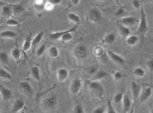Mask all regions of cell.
<instances>
[{"mask_svg":"<svg viewBox=\"0 0 153 113\" xmlns=\"http://www.w3.org/2000/svg\"><path fill=\"white\" fill-rule=\"evenodd\" d=\"M105 112V108L103 107H97L94 110V113H103Z\"/></svg>","mask_w":153,"mask_h":113,"instance_id":"obj_43","label":"cell"},{"mask_svg":"<svg viewBox=\"0 0 153 113\" xmlns=\"http://www.w3.org/2000/svg\"><path fill=\"white\" fill-rule=\"evenodd\" d=\"M124 13V11L122 8H119L115 12V15L118 17H120L123 15Z\"/></svg>","mask_w":153,"mask_h":113,"instance_id":"obj_42","label":"cell"},{"mask_svg":"<svg viewBox=\"0 0 153 113\" xmlns=\"http://www.w3.org/2000/svg\"><path fill=\"white\" fill-rule=\"evenodd\" d=\"M1 6L2 7V13L7 17H10L13 14L12 7L11 4H6L1 1Z\"/></svg>","mask_w":153,"mask_h":113,"instance_id":"obj_9","label":"cell"},{"mask_svg":"<svg viewBox=\"0 0 153 113\" xmlns=\"http://www.w3.org/2000/svg\"><path fill=\"white\" fill-rule=\"evenodd\" d=\"M152 92V89L150 87H145L142 89L139 96L140 101L142 102L147 101L151 96Z\"/></svg>","mask_w":153,"mask_h":113,"instance_id":"obj_3","label":"cell"},{"mask_svg":"<svg viewBox=\"0 0 153 113\" xmlns=\"http://www.w3.org/2000/svg\"><path fill=\"white\" fill-rule=\"evenodd\" d=\"M16 36V33L12 30H5L1 33V37L4 38H14Z\"/></svg>","mask_w":153,"mask_h":113,"instance_id":"obj_21","label":"cell"},{"mask_svg":"<svg viewBox=\"0 0 153 113\" xmlns=\"http://www.w3.org/2000/svg\"><path fill=\"white\" fill-rule=\"evenodd\" d=\"M147 66L151 71H153V58L150 60L147 63Z\"/></svg>","mask_w":153,"mask_h":113,"instance_id":"obj_46","label":"cell"},{"mask_svg":"<svg viewBox=\"0 0 153 113\" xmlns=\"http://www.w3.org/2000/svg\"><path fill=\"white\" fill-rule=\"evenodd\" d=\"M24 1L25 0H22L20 3L15 4H11L13 15L16 16L24 11L25 10L24 5Z\"/></svg>","mask_w":153,"mask_h":113,"instance_id":"obj_4","label":"cell"},{"mask_svg":"<svg viewBox=\"0 0 153 113\" xmlns=\"http://www.w3.org/2000/svg\"><path fill=\"white\" fill-rule=\"evenodd\" d=\"M32 34H30L27 35L26 37L25 40L22 48L23 52L27 51L32 47Z\"/></svg>","mask_w":153,"mask_h":113,"instance_id":"obj_17","label":"cell"},{"mask_svg":"<svg viewBox=\"0 0 153 113\" xmlns=\"http://www.w3.org/2000/svg\"><path fill=\"white\" fill-rule=\"evenodd\" d=\"M71 32H68L63 35L61 39L63 41L68 42L71 41L73 39V35L71 34Z\"/></svg>","mask_w":153,"mask_h":113,"instance_id":"obj_34","label":"cell"},{"mask_svg":"<svg viewBox=\"0 0 153 113\" xmlns=\"http://www.w3.org/2000/svg\"><path fill=\"white\" fill-rule=\"evenodd\" d=\"M139 40L138 36L135 35H131L128 36L126 40V42L128 45L133 46L136 45Z\"/></svg>","mask_w":153,"mask_h":113,"instance_id":"obj_19","label":"cell"},{"mask_svg":"<svg viewBox=\"0 0 153 113\" xmlns=\"http://www.w3.org/2000/svg\"><path fill=\"white\" fill-rule=\"evenodd\" d=\"M21 56V51L18 48H16L12 51V58L15 60H18L20 58Z\"/></svg>","mask_w":153,"mask_h":113,"instance_id":"obj_30","label":"cell"},{"mask_svg":"<svg viewBox=\"0 0 153 113\" xmlns=\"http://www.w3.org/2000/svg\"><path fill=\"white\" fill-rule=\"evenodd\" d=\"M20 86L24 92L30 94V93H32V91H33L32 86L28 82H22L21 83Z\"/></svg>","mask_w":153,"mask_h":113,"instance_id":"obj_20","label":"cell"},{"mask_svg":"<svg viewBox=\"0 0 153 113\" xmlns=\"http://www.w3.org/2000/svg\"><path fill=\"white\" fill-rule=\"evenodd\" d=\"M86 53V47L83 45L79 46L75 51V55L79 58H83L85 57Z\"/></svg>","mask_w":153,"mask_h":113,"instance_id":"obj_15","label":"cell"},{"mask_svg":"<svg viewBox=\"0 0 153 113\" xmlns=\"http://www.w3.org/2000/svg\"><path fill=\"white\" fill-rule=\"evenodd\" d=\"M6 24L10 26H14L18 25L19 23L17 21L14 19H9L6 21Z\"/></svg>","mask_w":153,"mask_h":113,"instance_id":"obj_38","label":"cell"},{"mask_svg":"<svg viewBox=\"0 0 153 113\" xmlns=\"http://www.w3.org/2000/svg\"><path fill=\"white\" fill-rule=\"evenodd\" d=\"M104 50L101 46H97L93 49V53L97 57H101L103 55Z\"/></svg>","mask_w":153,"mask_h":113,"instance_id":"obj_31","label":"cell"},{"mask_svg":"<svg viewBox=\"0 0 153 113\" xmlns=\"http://www.w3.org/2000/svg\"><path fill=\"white\" fill-rule=\"evenodd\" d=\"M0 76L1 78L5 80H10L12 78L11 74L3 68L0 70Z\"/></svg>","mask_w":153,"mask_h":113,"instance_id":"obj_25","label":"cell"},{"mask_svg":"<svg viewBox=\"0 0 153 113\" xmlns=\"http://www.w3.org/2000/svg\"><path fill=\"white\" fill-rule=\"evenodd\" d=\"M71 1L73 5H77L79 4L80 0H71Z\"/></svg>","mask_w":153,"mask_h":113,"instance_id":"obj_47","label":"cell"},{"mask_svg":"<svg viewBox=\"0 0 153 113\" xmlns=\"http://www.w3.org/2000/svg\"><path fill=\"white\" fill-rule=\"evenodd\" d=\"M0 58H1V62L5 64L8 62V56L5 52H1L0 54Z\"/></svg>","mask_w":153,"mask_h":113,"instance_id":"obj_36","label":"cell"},{"mask_svg":"<svg viewBox=\"0 0 153 113\" xmlns=\"http://www.w3.org/2000/svg\"><path fill=\"white\" fill-rule=\"evenodd\" d=\"M57 101L55 98H51L47 99L44 102L45 105L48 107H54L56 106Z\"/></svg>","mask_w":153,"mask_h":113,"instance_id":"obj_27","label":"cell"},{"mask_svg":"<svg viewBox=\"0 0 153 113\" xmlns=\"http://www.w3.org/2000/svg\"><path fill=\"white\" fill-rule=\"evenodd\" d=\"M108 74L106 72L103 70H98L95 75V79H100L106 77Z\"/></svg>","mask_w":153,"mask_h":113,"instance_id":"obj_32","label":"cell"},{"mask_svg":"<svg viewBox=\"0 0 153 113\" xmlns=\"http://www.w3.org/2000/svg\"><path fill=\"white\" fill-rule=\"evenodd\" d=\"M69 72L67 69L60 68L57 72V77L58 81L60 82L65 81L69 76Z\"/></svg>","mask_w":153,"mask_h":113,"instance_id":"obj_10","label":"cell"},{"mask_svg":"<svg viewBox=\"0 0 153 113\" xmlns=\"http://www.w3.org/2000/svg\"><path fill=\"white\" fill-rule=\"evenodd\" d=\"M77 27V25L73 26V27L70 29L67 30L63 31L61 32H56V33H51L49 35V37L50 39L53 40H57L61 39L63 35L66 34L68 32H72L76 30Z\"/></svg>","mask_w":153,"mask_h":113,"instance_id":"obj_5","label":"cell"},{"mask_svg":"<svg viewBox=\"0 0 153 113\" xmlns=\"http://www.w3.org/2000/svg\"><path fill=\"white\" fill-rule=\"evenodd\" d=\"M108 106V113H116V112L114 108L112 106V103L111 101L109 100L107 103Z\"/></svg>","mask_w":153,"mask_h":113,"instance_id":"obj_37","label":"cell"},{"mask_svg":"<svg viewBox=\"0 0 153 113\" xmlns=\"http://www.w3.org/2000/svg\"><path fill=\"white\" fill-rule=\"evenodd\" d=\"M132 4L133 7L136 9H139L141 7V3L139 0H133Z\"/></svg>","mask_w":153,"mask_h":113,"instance_id":"obj_41","label":"cell"},{"mask_svg":"<svg viewBox=\"0 0 153 113\" xmlns=\"http://www.w3.org/2000/svg\"><path fill=\"white\" fill-rule=\"evenodd\" d=\"M82 84L83 82L81 80L78 78L73 80L70 85V92L73 95H76L81 89Z\"/></svg>","mask_w":153,"mask_h":113,"instance_id":"obj_2","label":"cell"},{"mask_svg":"<svg viewBox=\"0 0 153 113\" xmlns=\"http://www.w3.org/2000/svg\"><path fill=\"white\" fill-rule=\"evenodd\" d=\"M140 15V21L137 33L141 36L146 34L148 31L147 17L143 7L141 8Z\"/></svg>","mask_w":153,"mask_h":113,"instance_id":"obj_1","label":"cell"},{"mask_svg":"<svg viewBox=\"0 0 153 113\" xmlns=\"http://www.w3.org/2000/svg\"><path fill=\"white\" fill-rule=\"evenodd\" d=\"M119 30L121 35L124 37L127 38L130 34V29L126 26L122 24L119 26Z\"/></svg>","mask_w":153,"mask_h":113,"instance_id":"obj_23","label":"cell"},{"mask_svg":"<svg viewBox=\"0 0 153 113\" xmlns=\"http://www.w3.org/2000/svg\"><path fill=\"white\" fill-rule=\"evenodd\" d=\"M123 77L122 74L120 72H116L114 74V79L116 81L120 80Z\"/></svg>","mask_w":153,"mask_h":113,"instance_id":"obj_40","label":"cell"},{"mask_svg":"<svg viewBox=\"0 0 153 113\" xmlns=\"http://www.w3.org/2000/svg\"><path fill=\"white\" fill-rule=\"evenodd\" d=\"M107 54L110 58L113 61L117 64L122 65L125 62V60L120 55L112 51L108 50L107 51Z\"/></svg>","mask_w":153,"mask_h":113,"instance_id":"obj_8","label":"cell"},{"mask_svg":"<svg viewBox=\"0 0 153 113\" xmlns=\"http://www.w3.org/2000/svg\"><path fill=\"white\" fill-rule=\"evenodd\" d=\"M46 48V46L45 44H43L40 46L39 48L37 50L36 52V54L37 56L40 57L42 56V55L44 53L45 51Z\"/></svg>","mask_w":153,"mask_h":113,"instance_id":"obj_35","label":"cell"},{"mask_svg":"<svg viewBox=\"0 0 153 113\" xmlns=\"http://www.w3.org/2000/svg\"><path fill=\"white\" fill-rule=\"evenodd\" d=\"M98 69L97 67H93L91 68L89 70V74L90 75H94L96 74L97 72L98 71Z\"/></svg>","mask_w":153,"mask_h":113,"instance_id":"obj_45","label":"cell"},{"mask_svg":"<svg viewBox=\"0 0 153 113\" xmlns=\"http://www.w3.org/2000/svg\"><path fill=\"white\" fill-rule=\"evenodd\" d=\"M133 74L137 77L141 78L145 76L146 72L142 68L137 67L134 70Z\"/></svg>","mask_w":153,"mask_h":113,"instance_id":"obj_28","label":"cell"},{"mask_svg":"<svg viewBox=\"0 0 153 113\" xmlns=\"http://www.w3.org/2000/svg\"><path fill=\"white\" fill-rule=\"evenodd\" d=\"M136 22V18L133 16L125 17L120 20V23L125 26H130L133 25Z\"/></svg>","mask_w":153,"mask_h":113,"instance_id":"obj_14","label":"cell"},{"mask_svg":"<svg viewBox=\"0 0 153 113\" xmlns=\"http://www.w3.org/2000/svg\"><path fill=\"white\" fill-rule=\"evenodd\" d=\"M62 0H48V3L52 5H57L61 3Z\"/></svg>","mask_w":153,"mask_h":113,"instance_id":"obj_44","label":"cell"},{"mask_svg":"<svg viewBox=\"0 0 153 113\" xmlns=\"http://www.w3.org/2000/svg\"><path fill=\"white\" fill-rule=\"evenodd\" d=\"M89 88L91 90L97 93L98 95H101L104 91L102 85L97 82H91L89 84Z\"/></svg>","mask_w":153,"mask_h":113,"instance_id":"obj_12","label":"cell"},{"mask_svg":"<svg viewBox=\"0 0 153 113\" xmlns=\"http://www.w3.org/2000/svg\"><path fill=\"white\" fill-rule=\"evenodd\" d=\"M44 35V32L42 31H40L37 35L36 36L32 41V52H34L36 48L39 45V44L41 43L42 41V37Z\"/></svg>","mask_w":153,"mask_h":113,"instance_id":"obj_13","label":"cell"},{"mask_svg":"<svg viewBox=\"0 0 153 113\" xmlns=\"http://www.w3.org/2000/svg\"><path fill=\"white\" fill-rule=\"evenodd\" d=\"M131 90L132 95L134 99H137L139 98L141 87V85L135 82H133L131 84Z\"/></svg>","mask_w":153,"mask_h":113,"instance_id":"obj_6","label":"cell"},{"mask_svg":"<svg viewBox=\"0 0 153 113\" xmlns=\"http://www.w3.org/2000/svg\"><path fill=\"white\" fill-rule=\"evenodd\" d=\"M123 112V113H128L131 108L132 102L130 97L127 94H124L122 99Z\"/></svg>","mask_w":153,"mask_h":113,"instance_id":"obj_7","label":"cell"},{"mask_svg":"<svg viewBox=\"0 0 153 113\" xmlns=\"http://www.w3.org/2000/svg\"><path fill=\"white\" fill-rule=\"evenodd\" d=\"M48 54L51 58H55L59 56V51L57 47L55 46H52L49 49Z\"/></svg>","mask_w":153,"mask_h":113,"instance_id":"obj_22","label":"cell"},{"mask_svg":"<svg viewBox=\"0 0 153 113\" xmlns=\"http://www.w3.org/2000/svg\"><path fill=\"white\" fill-rule=\"evenodd\" d=\"M152 113H153V109L152 110Z\"/></svg>","mask_w":153,"mask_h":113,"instance_id":"obj_49","label":"cell"},{"mask_svg":"<svg viewBox=\"0 0 153 113\" xmlns=\"http://www.w3.org/2000/svg\"><path fill=\"white\" fill-rule=\"evenodd\" d=\"M116 39V35L113 33H110L106 36L104 39V42L107 44H112L114 42Z\"/></svg>","mask_w":153,"mask_h":113,"instance_id":"obj_29","label":"cell"},{"mask_svg":"<svg viewBox=\"0 0 153 113\" xmlns=\"http://www.w3.org/2000/svg\"><path fill=\"white\" fill-rule=\"evenodd\" d=\"M31 73L32 76L35 79L39 81L41 79V75H40V70L39 68L37 66H33L31 70Z\"/></svg>","mask_w":153,"mask_h":113,"instance_id":"obj_24","label":"cell"},{"mask_svg":"<svg viewBox=\"0 0 153 113\" xmlns=\"http://www.w3.org/2000/svg\"><path fill=\"white\" fill-rule=\"evenodd\" d=\"M68 17L71 21L76 23H79L80 22V19L79 15L73 13H70L68 14Z\"/></svg>","mask_w":153,"mask_h":113,"instance_id":"obj_26","label":"cell"},{"mask_svg":"<svg viewBox=\"0 0 153 113\" xmlns=\"http://www.w3.org/2000/svg\"><path fill=\"white\" fill-rule=\"evenodd\" d=\"M73 112L74 113H83L84 110L83 107L80 105H78L75 107L73 110Z\"/></svg>","mask_w":153,"mask_h":113,"instance_id":"obj_39","label":"cell"},{"mask_svg":"<svg viewBox=\"0 0 153 113\" xmlns=\"http://www.w3.org/2000/svg\"><path fill=\"white\" fill-rule=\"evenodd\" d=\"M24 103L23 100L20 99L16 100L13 104L12 110V112H18L21 110L24 107Z\"/></svg>","mask_w":153,"mask_h":113,"instance_id":"obj_16","label":"cell"},{"mask_svg":"<svg viewBox=\"0 0 153 113\" xmlns=\"http://www.w3.org/2000/svg\"><path fill=\"white\" fill-rule=\"evenodd\" d=\"M115 3L118 5H120V3H119V0H114Z\"/></svg>","mask_w":153,"mask_h":113,"instance_id":"obj_48","label":"cell"},{"mask_svg":"<svg viewBox=\"0 0 153 113\" xmlns=\"http://www.w3.org/2000/svg\"><path fill=\"white\" fill-rule=\"evenodd\" d=\"M124 94L122 92H119L116 94L114 97V101L116 104H119L122 101Z\"/></svg>","mask_w":153,"mask_h":113,"instance_id":"obj_33","label":"cell"},{"mask_svg":"<svg viewBox=\"0 0 153 113\" xmlns=\"http://www.w3.org/2000/svg\"><path fill=\"white\" fill-rule=\"evenodd\" d=\"M89 18L92 21L96 22L101 18V12L96 8H93L89 11Z\"/></svg>","mask_w":153,"mask_h":113,"instance_id":"obj_11","label":"cell"},{"mask_svg":"<svg viewBox=\"0 0 153 113\" xmlns=\"http://www.w3.org/2000/svg\"><path fill=\"white\" fill-rule=\"evenodd\" d=\"M1 94L2 98L4 100H7L10 99L12 96V92L7 88L1 86Z\"/></svg>","mask_w":153,"mask_h":113,"instance_id":"obj_18","label":"cell"}]
</instances>
